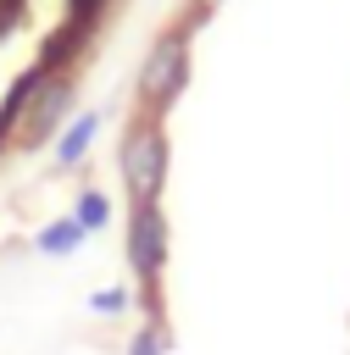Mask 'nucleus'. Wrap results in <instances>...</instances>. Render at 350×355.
Here are the masks:
<instances>
[{
	"mask_svg": "<svg viewBox=\"0 0 350 355\" xmlns=\"http://www.w3.org/2000/svg\"><path fill=\"white\" fill-rule=\"evenodd\" d=\"M117 161H122L128 200H133V205H156V200H161V183H167V133H161V122H156V116L128 122Z\"/></svg>",
	"mask_w": 350,
	"mask_h": 355,
	"instance_id": "f257e3e1",
	"label": "nucleus"
},
{
	"mask_svg": "<svg viewBox=\"0 0 350 355\" xmlns=\"http://www.w3.org/2000/svg\"><path fill=\"white\" fill-rule=\"evenodd\" d=\"M183 78H189V39H183V33H167V39L144 55V67H139V100L161 116V111L178 100Z\"/></svg>",
	"mask_w": 350,
	"mask_h": 355,
	"instance_id": "f03ea898",
	"label": "nucleus"
},
{
	"mask_svg": "<svg viewBox=\"0 0 350 355\" xmlns=\"http://www.w3.org/2000/svg\"><path fill=\"white\" fill-rule=\"evenodd\" d=\"M128 261H133V272L144 283L161 277V266H167V216H161V205H133V216H128Z\"/></svg>",
	"mask_w": 350,
	"mask_h": 355,
	"instance_id": "7ed1b4c3",
	"label": "nucleus"
},
{
	"mask_svg": "<svg viewBox=\"0 0 350 355\" xmlns=\"http://www.w3.org/2000/svg\"><path fill=\"white\" fill-rule=\"evenodd\" d=\"M67 105H72V83L67 78H50L44 89H33V100H28V144H44L56 128H61V116H67Z\"/></svg>",
	"mask_w": 350,
	"mask_h": 355,
	"instance_id": "20e7f679",
	"label": "nucleus"
},
{
	"mask_svg": "<svg viewBox=\"0 0 350 355\" xmlns=\"http://www.w3.org/2000/svg\"><path fill=\"white\" fill-rule=\"evenodd\" d=\"M94 133H100V111H83V116H72V122L61 128V139H56V166H61V172H72V166L89 155Z\"/></svg>",
	"mask_w": 350,
	"mask_h": 355,
	"instance_id": "39448f33",
	"label": "nucleus"
},
{
	"mask_svg": "<svg viewBox=\"0 0 350 355\" xmlns=\"http://www.w3.org/2000/svg\"><path fill=\"white\" fill-rule=\"evenodd\" d=\"M33 244H39V255H56V261H61V255H72V250L83 244V227H78L72 216H56V222H44V227H39V239H33Z\"/></svg>",
	"mask_w": 350,
	"mask_h": 355,
	"instance_id": "423d86ee",
	"label": "nucleus"
},
{
	"mask_svg": "<svg viewBox=\"0 0 350 355\" xmlns=\"http://www.w3.org/2000/svg\"><path fill=\"white\" fill-rule=\"evenodd\" d=\"M72 222H78L83 233H100V227L111 222V200H106L100 189H83V194H78V205H72Z\"/></svg>",
	"mask_w": 350,
	"mask_h": 355,
	"instance_id": "0eeeda50",
	"label": "nucleus"
},
{
	"mask_svg": "<svg viewBox=\"0 0 350 355\" xmlns=\"http://www.w3.org/2000/svg\"><path fill=\"white\" fill-rule=\"evenodd\" d=\"M167 349H172V338H167L161 322H150V327L133 333V344H128V355H167Z\"/></svg>",
	"mask_w": 350,
	"mask_h": 355,
	"instance_id": "6e6552de",
	"label": "nucleus"
},
{
	"mask_svg": "<svg viewBox=\"0 0 350 355\" xmlns=\"http://www.w3.org/2000/svg\"><path fill=\"white\" fill-rule=\"evenodd\" d=\"M89 311H94V316H122V311H128V288H100V294H89Z\"/></svg>",
	"mask_w": 350,
	"mask_h": 355,
	"instance_id": "1a4fd4ad",
	"label": "nucleus"
}]
</instances>
